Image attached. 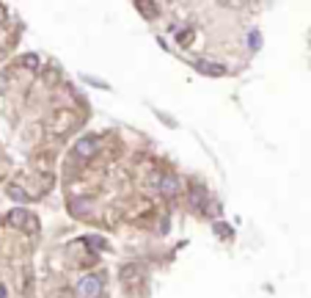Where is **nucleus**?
<instances>
[{
	"instance_id": "1",
	"label": "nucleus",
	"mask_w": 311,
	"mask_h": 298,
	"mask_svg": "<svg viewBox=\"0 0 311 298\" xmlns=\"http://www.w3.org/2000/svg\"><path fill=\"white\" fill-rule=\"evenodd\" d=\"M77 295L80 298H99L102 295V279L99 276H83L77 284Z\"/></svg>"
},
{
	"instance_id": "2",
	"label": "nucleus",
	"mask_w": 311,
	"mask_h": 298,
	"mask_svg": "<svg viewBox=\"0 0 311 298\" xmlns=\"http://www.w3.org/2000/svg\"><path fill=\"white\" fill-rule=\"evenodd\" d=\"M193 66H195V69H199L201 74H209V78H218V74L226 72L220 64H212V61H195Z\"/></svg>"
},
{
	"instance_id": "3",
	"label": "nucleus",
	"mask_w": 311,
	"mask_h": 298,
	"mask_svg": "<svg viewBox=\"0 0 311 298\" xmlns=\"http://www.w3.org/2000/svg\"><path fill=\"white\" fill-rule=\"evenodd\" d=\"M179 191V180L174 177V174H165L163 180H160V193L163 196H177Z\"/></svg>"
},
{
	"instance_id": "4",
	"label": "nucleus",
	"mask_w": 311,
	"mask_h": 298,
	"mask_svg": "<svg viewBox=\"0 0 311 298\" xmlns=\"http://www.w3.org/2000/svg\"><path fill=\"white\" fill-rule=\"evenodd\" d=\"M97 146H99V141L97 138H83L77 144V155H83V158H89V155L97 152Z\"/></svg>"
},
{
	"instance_id": "5",
	"label": "nucleus",
	"mask_w": 311,
	"mask_h": 298,
	"mask_svg": "<svg viewBox=\"0 0 311 298\" xmlns=\"http://www.w3.org/2000/svg\"><path fill=\"white\" fill-rule=\"evenodd\" d=\"M190 36H193V31H177L179 44H190Z\"/></svg>"
},
{
	"instance_id": "6",
	"label": "nucleus",
	"mask_w": 311,
	"mask_h": 298,
	"mask_svg": "<svg viewBox=\"0 0 311 298\" xmlns=\"http://www.w3.org/2000/svg\"><path fill=\"white\" fill-rule=\"evenodd\" d=\"M9 193H11V199H17V202H25L28 196H25V191H19V188H9Z\"/></svg>"
},
{
	"instance_id": "7",
	"label": "nucleus",
	"mask_w": 311,
	"mask_h": 298,
	"mask_svg": "<svg viewBox=\"0 0 311 298\" xmlns=\"http://www.w3.org/2000/svg\"><path fill=\"white\" fill-rule=\"evenodd\" d=\"M91 246L94 249H105V243H102V238H91Z\"/></svg>"
},
{
	"instance_id": "8",
	"label": "nucleus",
	"mask_w": 311,
	"mask_h": 298,
	"mask_svg": "<svg viewBox=\"0 0 311 298\" xmlns=\"http://www.w3.org/2000/svg\"><path fill=\"white\" fill-rule=\"evenodd\" d=\"M251 47H253V50L259 47V33H251Z\"/></svg>"
},
{
	"instance_id": "9",
	"label": "nucleus",
	"mask_w": 311,
	"mask_h": 298,
	"mask_svg": "<svg viewBox=\"0 0 311 298\" xmlns=\"http://www.w3.org/2000/svg\"><path fill=\"white\" fill-rule=\"evenodd\" d=\"M6 89V74H0V91Z\"/></svg>"
}]
</instances>
